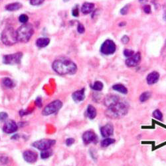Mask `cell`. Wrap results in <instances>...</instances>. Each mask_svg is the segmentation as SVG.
Here are the masks:
<instances>
[{
	"label": "cell",
	"instance_id": "cell-25",
	"mask_svg": "<svg viewBox=\"0 0 166 166\" xmlns=\"http://www.w3.org/2000/svg\"><path fill=\"white\" fill-rule=\"evenodd\" d=\"M104 84L100 81H96V82L91 85V88L92 90L96 91H101L103 89Z\"/></svg>",
	"mask_w": 166,
	"mask_h": 166
},
{
	"label": "cell",
	"instance_id": "cell-1",
	"mask_svg": "<svg viewBox=\"0 0 166 166\" xmlns=\"http://www.w3.org/2000/svg\"><path fill=\"white\" fill-rule=\"evenodd\" d=\"M52 68L60 75H74L77 71V66L74 62L66 59H61L53 63Z\"/></svg>",
	"mask_w": 166,
	"mask_h": 166
},
{
	"label": "cell",
	"instance_id": "cell-19",
	"mask_svg": "<svg viewBox=\"0 0 166 166\" xmlns=\"http://www.w3.org/2000/svg\"><path fill=\"white\" fill-rule=\"evenodd\" d=\"M50 43V39L47 37L39 38L36 41V45L39 48H45Z\"/></svg>",
	"mask_w": 166,
	"mask_h": 166
},
{
	"label": "cell",
	"instance_id": "cell-3",
	"mask_svg": "<svg viewBox=\"0 0 166 166\" xmlns=\"http://www.w3.org/2000/svg\"><path fill=\"white\" fill-rule=\"evenodd\" d=\"M1 39L2 43L5 45H13L18 41L17 31L12 27L7 26L3 30L1 34Z\"/></svg>",
	"mask_w": 166,
	"mask_h": 166
},
{
	"label": "cell",
	"instance_id": "cell-32",
	"mask_svg": "<svg viewBox=\"0 0 166 166\" xmlns=\"http://www.w3.org/2000/svg\"><path fill=\"white\" fill-rule=\"evenodd\" d=\"M8 118V114L6 112H0V122H4Z\"/></svg>",
	"mask_w": 166,
	"mask_h": 166
},
{
	"label": "cell",
	"instance_id": "cell-31",
	"mask_svg": "<svg viewBox=\"0 0 166 166\" xmlns=\"http://www.w3.org/2000/svg\"><path fill=\"white\" fill-rule=\"evenodd\" d=\"M45 0H30V4L32 5H39L43 4Z\"/></svg>",
	"mask_w": 166,
	"mask_h": 166
},
{
	"label": "cell",
	"instance_id": "cell-6",
	"mask_svg": "<svg viewBox=\"0 0 166 166\" xmlns=\"http://www.w3.org/2000/svg\"><path fill=\"white\" fill-rule=\"evenodd\" d=\"M22 57H23V53L21 52L6 55L3 57V63L5 64H10V65L18 64L21 63Z\"/></svg>",
	"mask_w": 166,
	"mask_h": 166
},
{
	"label": "cell",
	"instance_id": "cell-11",
	"mask_svg": "<svg viewBox=\"0 0 166 166\" xmlns=\"http://www.w3.org/2000/svg\"><path fill=\"white\" fill-rule=\"evenodd\" d=\"M18 129V126L13 120H8L3 128V130L6 134H12L15 132Z\"/></svg>",
	"mask_w": 166,
	"mask_h": 166
},
{
	"label": "cell",
	"instance_id": "cell-7",
	"mask_svg": "<svg viewBox=\"0 0 166 166\" xmlns=\"http://www.w3.org/2000/svg\"><path fill=\"white\" fill-rule=\"evenodd\" d=\"M56 141L54 140L50 139H43L38 140L33 143L32 146L33 147L38 149L39 150L43 151L46 150H49L50 148L55 145Z\"/></svg>",
	"mask_w": 166,
	"mask_h": 166
},
{
	"label": "cell",
	"instance_id": "cell-23",
	"mask_svg": "<svg viewBox=\"0 0 166 166\" xmlns=\"http://www.w3.org/2000/svg\"><path fill=\"white\" fill-rule=\"evenodd\" d=\"M115 142V140L110 138V137H106L105 139H104L101 142V147L102 148H106L111 145L112 143H114Z\"/></svg>",
	"mask_w": 166,
	"mask_h": 166
},
{
	"label": "cell",
	"instance_id": "cell-39",
	"mask_svg": "<svg viewBox=\"0 0 166 166\" xmlns=\"http://www.w3.org/2000/svg\"><path fill=\"white\" fill-rule=\"evenodd\" d=\"M0 162H3V164H5L8 162V159L5 156H0Z\"/></svg>",
	"mask_w": 166,
	"mask_h": 166
},
{
	"label": "cell",
	"instance_id": "cell-40",
	"mask_svg": "<svg viewBox=\"0 0 166 166\" xmlns=\"http://www.w3.org/2000/svg\"><path fill=\"white\" fill-rule=\"evenodd\" d=\"M126 25V22H121V23H119V25H119L120 27H124Z\"/></svg>",
	"mask_w": 166,
	"mask_h": 166
},
{
	"label": "cell",
	"instance_id": "cell-8",
	"mask_svg": "<svg viewBox=\"0 0 166 166\" xmlns=\"http://www.w3.org/2000/svg\"><path fill=\"white\" fill-rule=\"evenodd\" d=\"M116 45L113 41L110 39L106 40L102 43V46L100 47V51L102 54L105 55H110L114 54L116 51Z\"/></svg>",
	"mask_w": 166,
	"mask_h": 166
},
{
	"label": "cell",
	"instance_id": "cell-22",
	"mask_svg": "<svg viewBox=\"0 0 166 166\" xmlns=\"http://www.w3.org/2000/svg\"><path fill=\"white\" fill-rule=\"evenodd\" d=\"M2 84L3 85L7 88H12L15 86L13 81L10 78H4L2 80Z\"/></svg>",
	"mask_w": 166,
	"mask_h": 166
},
{
	"label": "cell",
	"instance_id": "cell-4",
	"mask_svg": "<svg viewBox=\"0 0 166 166\" xmlns=\"http://www.w3.org/2000/svg\"><path fill=\"white\" fill-rule=\"evenodd\" d=\"M16 31L18 41L27 43L34 33V29L31 25L25 23L19 27Z\"/></svg>",
	"mask_w": 166,
	"mask_h": 166
},
{
	"label": "cell",
	"instance_id": "cell-27",
	"mask_svg": "<svg viewBox=\"0 0 166 166\" xmlns=\"http://www.w3.org/2000/svg\"><path fill=\"white\" fill-rule=\"evenodd\" d=\"M153 117L158 120H162L163 119V114L162 112L159 110H156L153 112Z\"/></svg>",
	"mask_w": 166,
	"mask_h": 166
},
{
	"label": "cell",
	"instance_id": "cell-9",
	"mask_svg": "<svg viewBox=\"0 0 166 166\" xmlns=\"http://www.w3.org/2000/svg\"><path fill=\"white\" fill-rule=\"evenodd\" d=\"M83 140L84 144L88 145L91 143H97L98 142V137L94 132L89 130L83 134Z\"/></svg>",
	"mask_w": 166,
	"mask_h": 166
},
{
	"label": "cell",
	"instance_id": "cell-35",
	"mask_svg": "<svg viewBox=\"0 0 166 166\" xmlns=\"http://www.w3.org/2000/svg\"><path fill=\"white\" fill-rule=\"evenodd\" d=\"M35 105L36 106L39 107V108H41L43 106V103H42V98L40 97H38L35 100Z\"/></svg>",
	"mask_w": 166,
	"mask_h": 166
},
{
	"label": "cell",
	"instance_id": "cell-12",
	"mask_svg": "<svg viewBox=\"0 0 166 166\" xmlns=\"http://www.w3.org/2000/svg\"><path fill=\"white\" fill-rule=\"evenodd\" d=\"M100 133L104 137H109L114 134V126L110 123L106 124L100 128Z\"/></svg>",
	"mask_w": 166,
	"mask_h": 166
},
{
	"label": "cell",
	"instance_id": "cell-14",
	"mask_svg": "<svg viewBox=\"0 0 166 166\" xmlns=\"http://www.w3.org/2000/svg\"><path fill=\"white\" fill-rule=\"evenodd\" d=\"M73 100L76 102H82L85 98V89L82 88L73 92L72 94Z\"/></svg>",
	"mask_w": 166,
	"mask_h": 166
},
{
	"label": "cell",
	"instance_id": "cell-15",
	"mask_svg": "<svg viewBox=\"0 0 166 166\" xmlns=\"http://www.w3.org/2000/svg\"><path fill=\"white\" fill-rule=\"evenodd\" d=\"M159 74L156 71H153L148 74L146 78V81L149 85H152V84H156L157 81L159 80Z\"/></svg>",
	"mask_w": 166,
	"mask_h": 166
},
{
	"label": "cell",
	"instance_id": "cell-13",
	"mask_svg": "<svg viewBox=\"0 0 166 166\" xmlns=\"http://www.w3.org/2000/svg\"><path fill=\"white\" fill-rule=\"evenodd\" d=\"M23 156L25 161L28 163H30V164L35 163L38 158L37 154L35 152V151L31 150H27L24 151Z\"/></svg>",
	"mask_w": 166,
	"mask_h": 166
},
{
	"label": "cell",
	"instance_id": "cell-20",
	"mask_svg": "<svg viewBox=\"0 0 166 166\" xmlns=\"http://www.w3.org/2000/svg\"><path fill=\"white\" fill-rule=\"evenodd\" d=\"M22 7V4L20 3L16 2V3H12V4H7L5 6V10L9 12H14V11L19 10Z\"/></svg>",
	"mask_w": 166,
	"mask_h": 166
},
{
	"label": "cell",
	"instance_id": "cell-2",
	"mask_svg": "<svg viewBox=\"0 0 166 166\" xmlns=\"http://www.w3.org/2000/svg\"><path fill=\"white\" fill-rule=\"evenodd\" d=\"M129 106L126 102L119 100L118 102L109 106L105 112L107 117L112 119L120 118L128 113Z\"/></svg>",
	"mask_w": 166,
	"mask_h": 166
},
{
	"label": "cell",
	"instance_id": "cell-16",
	"mask_svg": "<svg viewBox=\"0 0 166 166\" xmlns=\"http://www.w3.org/2000/svg\"><path fill=\"white\" fill-rule=\"evenodd\" d=\"M120 100V98L119 97H118L116 95H112V94H110L108 96H107L106 97L105 100V105L108 107L109 106H110L113 104L116 103L117 102H118Z\"/></svg>",
	"mask_w": 166,
	"mask_h": 166
},
{
	"label": "cell",
	"instance_id": "cell-18",
	"mask_svg": "<svg viewBox=\"0 0 166 166\" xmlns=\"http://www.w3.org/2000/svg\"><path fill=\"white\" fill-rule=\"evenodd\" d=\"M86 115L89 119H94L97 115V110L92 105H88L86 109Z\"/></svg>",
	"mask_w": 166,
	"mask_h": 166
},
{
	"label": "cell",
	"instance_id": "cell-28",
	"mask_svg": "<svg viewBox=\"0 0 166 166\" xmlns=\"http://www.w3.org/2000/svg\"><path fill=\"white\" fill-rule=\"evenodd\" d=\"M28 20H29V17L27 15H25V14H21V15L19 17V21L23 24L27 23Z\"/></svg>",
	"mask_w": 166,
	"mask_h": 166
},
{
	"label": "cell",
	"instance_id": "cell-21",
	"mask_svg": "<svg viewBox=\"0 0 166 166\" xmlns=\"http://www.w3.org/2000/svg\"><path fill=\"white\" fill-rule=\"evenodd\" d=\"M112 89L115 91L119 92L120 93L126 94L128 93V89L126 88L125 86H124L122 84H116L112 86Z\"/></svg>",
	"mask_w": 166,
	"mask_h": 166
},
{
	"label": "cell",
	"instance_id": "cell-36",
	"mask_svg": "<svg viewBox=\"0 0 166 166\" xmlns=\"http://www.w3.org/2000/svg\"><path fill=\"white\" fill-rule=\"evenodd\" d=\"M143 12L144 13H146V14H149L151 12V6L150 5H144V7L143 8Z\"/></svg>",
	"mask_w": 166,
	"mask_h": 166
},
{
	"label": "cell",
	"instance_id": "cell-44",
	"mask_svg": "<svg viewBox=\"0 0 166 166\" xmlns=\"http://www.w3.org/2000/svg\"><path fill=\"white\" fill-rule=\"evenodd\" d=\"M69 1V0H64V1H65V2L66 1Z\"/></svg>",
	"mask_w": 166,
	"mask_h": 166
},
{
	"label": "cell",
	"instance_id": "cell-24",
	"mask_svg": "<svg viewBox=\"0 0 166 166\" xmlns=\"http://www.w3.org/2000/svg\"><path fill=\"white\" fill-rule=\"evenodd\" d=\"M151 97V93L150 91H146L143 92L140 97V101L141 102H144L148 100Z\"/></svg>",
	"mask_w": 166,
	"mask_h": 166
},
{
	"label": "cell",
	"instance_id": "cell-30",
	"mask_svg": "<svg viewBox=\"0 0 166 166\" xmlns=\"http://www.w3.org/2000/svg\"><path fill=\"white\" fill-rule=\"evenodd\" d=\"M130 5H129V4H127L126 5H125L124 7L123 8H122L120 10V13L122 14V15H126L128 13V11H129V8H130Z\"/></svg>",
	"mask_w": 166,
	"mask_h": 166
},
{
	"label": "cell",
	"instance_id": "cell-10",
	"mask_svg": "<svg viewBox=\"0 0 166 166\" xmlns=\"http://www.w3.org/2000/svg\"><path fill=\"white\" fill-rule=\"evenodd\" d=\"M141 61V54L140 52L136 53L131 57L128 58L126 61V64L129 67H136Z\"/></svg>",
	"mask_w": 166,
	"mask_h": 166
},
{
	"label": "cell",
	"instance_id": "cell-43",
	"mask_svg": "<svg viewBox=\"0 0 166 166\" xmlns=\"http://www.w3.org/2000/svg\"><path fill=\"white\" fill-rule=\"evenodd\" d=\"M139 1H140L141 3H143V2H145V0H139Z\"/></svg>",
	"mask_w": 166,
	"mask_h": 166
},
{
	"label": "cell",
	"instance_id": "cell-34",
	"mask_svg": "<svg viewBox=\"0 0 166 166\" xmlns=\"http://www.w3.org/2000/svg\"><path fill=\"white\" fill-rule=\"evenodd\" d=\"M77 31L78 32L82 34V33H84V31H85V28H84V25L81 23H78V27H77Z\"/></svg>",
	"mask_w": 166,
	"mask_h": 166
},
{
	"label": "cell",
	"instance_id": "cell-5",
	"mask_svg": "<svg viewBox=\"0 0 166 166\" xmlns=\"http://www.w3.org/2000/svg\"><path fill=\"white\" fill-rule=\"evenodd\" d=\"M63 106V102L59 100H56L49 104L43 109V114L44 116H49L57 112Z\"/></svg>",
	"mask_w": 166,
	"mask_h": 166
},
{
	"label": "cell",
	"instance_id": "cell-17",
	"mask_svg": "<svg viewBox=\"0 0 166 166\" xmlns=\"http://www.w3.org/2000/svg\"><path fill=\"white\" fill-rule=\"evenodd\" d=\"M94 9V4L92 3H89V2H86L83 4L81 7V12L83 14H89L91 13L92 11Z\"/></svg>",
	"mask_w": 166,
	"mask_h": 166
},
{
	"label": "cell",
	"instance_id": "cell-37",
	"mask_svg": "<svg viewBox=\"0 0 166 166\" xmlns=\"http://www.w3.org/2000/svg\"><path fill=\"white\" fill-rule=\"evenodd\" d=\"M121 41L124 44H127L129 41H130V38L127 35H124L122 39H121Z\"/></svg>",
	"mask_w": 166,
	"mask_h": 166
},
{
	"label": "cell",
	"instance_id": "cell-29",
	"mask_svg": "<svg viewBox=\"0 0 166 166\" xmlns=\"http://www.w3.org/2000/svg\"><path fill=\"white\" fill-rule=\"evenodd\" d=\"M124 55L125 57H131L132 56H133L134 55V51L130 49H125L124 50Z\"/></svg>",
	"mask_w": 166,
	"mask_h": 166
},
{
	"label": "cell",
	"instance_id": "cell-42",
	"mask_svg": "<svg viewBox=\"0 0 166 166\" xmlns=\"http://www.w3.org/2000/svg\"><path fill=\"white\" fill-rule=\"evenodd\" d=\"M164 19L166 21V10H165V12H164Z\"/></svg>",
	"mask_w": 166,
	"mask_h": 166
},
{
	"label": "cell",
	"instance_id": "cell-33",
	"mask_svg": "<svg viewBox=\"0 0 166 166\" xmlns=\"http://www.w3.org/2000/svg\"><path fill=\"white\" fill-rule=\"evenodd\" d=\"M72 15L74 17H78V15H79V9H78V5H76V6L72 9Z\"/></svg>",
	"mask_w": 166,
	"mask_h": 166
},
{
	"label": "cell",
	"instance_id": "cell-38",
	"mask_svg": "<svg viewBox=\"0 0 166 166\" xmlns=\"http://www.w3.org/2000/svg\"><path fill=\"white\" fill-rule=\"evenodd\" d=\"M74 143H75V139L72 138V137H71V138L67 139V140H66V144L67 146H71Z\"/></svg>",
	"mask_w": 166,
	"mask_h": 166
},
{
	"label": "cell",
	"instance_id": "cell-41",
	"mask_svg": "<svg viewBox=\"0 0 166 166\" xmlns=\"http://www.w3.org/2000/svg\"><path fill=\"white\" fill-rule=\"evenodd\" d=\"M19 137V136H18V134H15V135H14V136L12 137V139L13 138H15V140H17Z\"/></svg>",
	"mask_w": 166,
	"mask_h": 166
},
{
	"label": "cell",
	"instance_id": "cell-26",
	"mask_svg": "<svg viewBox=\"0 0 166 166\" xmlns=\"http://www.w3.org/2000/svg\"><path fill=\"white\" fill-rule=\"evenodd\" d=\"M52 154H53V151L50 150V149H49V150L42 151L41 153V157L42 159H47L49 158V157L51 156Z\"/></svg>",
	"mask_w": 166,
	"mask_h": 166
}]
</instances>
